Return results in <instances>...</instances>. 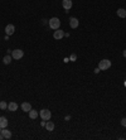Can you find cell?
I'll return each mask as SVG.
<instances>
[{
    "label": "cell",
    "instance_id": "cell-21",
    "mask_svg": "<svg viewBox=\"0 0 126 140\" xmlns=\"http://www.w3.org/2000/svg\"><path fill=\"white\" fill-rule=\"evenodd\" d=\"M100 71H101V70H100V68H96V70H95V73L97 75V73H98V72H100Z\"/></svg>",
    "mask_w": 126,
    "mask_h": 140
},
{
    "label": "cell",
    "instance_id": "cell-13",
    "mask_svg": "<svg viewBox=\"0 0 126 140\" xmlns=\"http://www.w3.org/2000/svg\"><path fill=\"white\" fill-rule=\"evenodd\" d=\"M28 114H29V117H30V119H33V120H34V119H37V117L39 116V112H38V111H35V110H33V109L29 111Z\"/></svg>",
    "mask_w": 126,
    "mask_h": 140
},
{
    "label": "cell",
    "instance_id": "cell-18",
    "mask_svg": "<svg viewBox=\"0 0 126 140\" xmlns=\"http://www.w3.org/2000/svg\"><path fill=\"white\" fill-rule=\"evenodd\" d=\"M69 59H71V61H73V62H75L76 59H77V56H76V54H72V56H71V58H69Z\"/></svg>",
    "mask_w": 126,
    "mask_h": 140
},
{
    "label": "cell",
    "instance_id": "cell-19",
    "mask_svg": "<svg viewBox=\"0 0 126 140\" xmlns=\"http://www.w3.org/2000/svg\"><path fill=\"white\" fill-rule=\"evenodd\" d=\"M121 125H122V126H126V117H124V119L121 120Z\"/></svg>",
    "mask_w": 126,
    "mask_h": 140
},
{
    "label": "cell",
    "instance_id": "cell-5",
    "mask_svg": "<svg viewBox=\"0 0 126 140\" xmlns=\"http://www.w3.org/2000/svg\"><path fill=\"white\" fill-rule=\"evenodd\" d=\"M62 5H63V8L66 9V12H69L71 8L73 6V3H72V0H63Z\"/></svg>",
    "mask_w": 126,
    "mask_h": 140
},
{
    "label": "cell",
    "instance_id": "cell-10",
    "mask_svg": "<svg viewBox=\"0 0 126 140\" xmlns=\"http://www.w3.org/2000/svg\"><path fill=\"white\" fill-rule=\"evenodd\" d=\"M8 119H6L5 116H1L0 117V129H4L8 126Z\"/></svg>",
    "mask_w": 126,
    "mask_h": 140
},
{
    "label": "cell",
    "instance_id": "cell-8",
    "mask_svg": "<svg viewBox=\"0 0 126 140\" xmlns=\"http://www.w3.org/2000/svg\"><path fill=\"white\" fill-rule=\"evenodd\" d=\"M14 32H15V27H14L13 24H8V25L5 27V33H6V35L14 34Z\"/></svg>",
    "mask_w": 126,
    "mask_h": 140
},
{
    "label": "cell",
    "instance_id": "cell-3",
    "mask_svg": "<svg viewBox=\"0 0 126 140\" xmlns=\"http://www.w3.org/2000/svg\"><path fill=\"white\" fill-rule=\"evenodd\" d=\"M39 116L42 117V120H46V121H48V120H51L52 112L48 110V109H43V110H40Z\"/></svg>",
    "mask_w": 126,
    "mask_h": 140
},
{
    "label": "cell",
    "instance_id": "cell-1",
    "mask_svg": "<svg viewBox=\"0 0 126 140\" xmlns=\"http://www.w3.org/2000/svg\"><path fill=\"white\" fill-rule=\"evenodd\" d=\"M48 25H49L53 30H57V29H59V27H61V20L56 17L51 18V19L48 20Z\"/></svg>",
    "mask_w": 126,
    "mask_h": 140
},
{
    "label": "cell",
    "instance_id": "cell-15",
    "mask_svg": "<svg viewBox=\"0 0 126 140\" xmlns=\"http://www.w3.org/2000/svg\"><path fill=\"white\" fill-rule=\"evenodd\" d=\"M12 61H13V57L10 56V54H6L5 57L3 58V62H4V64H9L10 62H12Z\"/></svg>",
    "mask_w": 126,
    "mask_h": 140
},
{
    "label": "cell",
    "instance_id": "cell-14",
    "mask_svg": "<svg viewBox=\"0 0 126 140\" xmlns=\"http://www.w3.org/2000/svg\"><path fill=\"white\" fill-rule=\"evenodd\" d=\"M46 128L48 131H53V130H54V123H53V121H47Z\"/></svg>",
    "mask_w": 126,
    "mask_h": 140
},
{
    "label": "cell",
    "instance_id": "cell-6",
    "mask_svg": "<svg viewBox=\"0 0 126 140\" xmlns=\"http://www.w3.org/2000/svg\"><path fill=\"white\" fill-rule=\"evenodd\" d=\"M53 37H54V39L59 41V39H62L63 37H64V32H63V30H61V29L54 30V33H53Z\"/></svg>",
    "mask_w": 126,
    "mask_h": 140
},
{
    "label": "cell",
    "instance_id": "cell-20",
    "mask_svg": "<svg viewBox=\"0 0 126 140\" xmlns=\"http://www.w3.org/2000/svg\"><path fill=\"white\" fill-rule=\"evenodd\" d=\"M46 120H42V123H40V125H42V126H46Z\"/></svg>",
    "mask_w": 126,
    "mask_h": 140
},
{
    "label": "cell",
    "instance_id": "cell-22",
    "mask_svg": "<svg viewBox=\"0 0 126 140\" xmlns=\"http://www.w3.org/2000/svg\"><path fill=\"white\" fill-rule=\"evenodd\" d=\"M124 57H125V58H126V49H125V51H124Z\"/></svg>",
    "mask_w": 126,
    "mask_h": 140
},
{
    "label": "cell",
    "instance_id": "cell-16",
    "mask_svg": "<svg viewBox=\"0 0 126 140\" xmlns=\"http://www.w3.org/2000/svg\"><path fill=\"white\" fill-rule=\"evenodd\" d=\"M117 15H119L120 18H126V10L125 9H122V8L117 9Z\"/></svg>",
    "mask_w": 126,
    "mask_h": 140
},
{
    "label": "cell",
    "instance_id": "cell-4",
    "mask_svg": "<svg viewBox=\"0 0 126 140\" xmlns=\"http://www.w3.org/2000/svg\"><path fill=\"white\" fill-rule=\"evenodd\" d=\"M23 56H24V52L22 51V49H14L13 51V53H12V57H13V59H22L23 58Z\"/></svg>",
    "mask_w": 126,
    "mask_h": 140
},
{
    "label": "cell",
    "instance_id": "cell-2",
    "mask_svg": "<svg viewBox=\"0 0 126 140\" xmlns=\"http://www.w3.org/2000/svg\"><path fill=\"white\" fill-rule=\"evenodd\" d=\"M110 67H111V61H110V59H102V61H100V63H98V68L101 71L109 70Z\"/></svg>",
    "mask_w": 126,
    "mask_h": 140
},
{
    "label": "cell",
    "instance_id": "cell-12",
    "mask_svg": "<svg viewBox=\"0 0 126 140\" xmlns=\"http://www.w3.org/2000/svg\"><path fill=\"white\" fill-rule=\"evenodd\" d=\"M22 110L25 111V112H29V111L32 110V105L29 102H23L22 104Z\"/></svg>",
    "mask_w": 126,
    "mask_h": 140
},
{
    "label": "cell",
    "instance_id": "cell-11",
    "mask_svg": "<svg viewBox=\"0 0 126 140\" xmlns=\"http://www.w3.org/2000/svg\"><path fill=\"white\" fill-rule=\"evenodd\" d=\"M18 107H19V106H18L17 102H13V101H12L10 104H8V110H9V111H17Z\"/></svg>",
    "mask_w": 126,
    "mask_h": 140
},
{
    "label": "cell",
    "instance_id": "cell-9",
    "mask_svg": "<svg viewBox=\"0 0 126 140\" xmlns=\"http://www.w3.org/2000/svg\"><path fill=\"white\" fill-rule=\"evenodd\" d=\"M69 27H71L72 29H76V28L78 27V19H77V18H71V19H69Z\"/></svg>",
    "mask_w": 126,
    "mask_h": 140
},
{
    "label": "cell",
    "instance_id": "cell-7",
    "mask_svg": "<svg viewBox=\"0 0 126 140\" xmlns=\"http://www.w3.org/2000/svg\"><path fill=\"white\" fill-rule=\"evenodd\" d=\"M0 133H1V135L4 136V139H10V138H12V131H10V130H8L6 128L1 129V130H0Z\"/></svg>",
    "mask_w": 126,
    "mask_h": 140
},
{
    "label": "cell",
    "instance_id": "cell-17",
    "mask_svg": "<svg viewBox=\"0 0 126 140\" xmlns=\"http://www.w3.org/2000/svg\"><path fill=\"white\" fill-rule=\"evenodd\" d=\"M0 109H1V110H5V109H8V104H6L5 101H1V102H0Z\"/></svg>",
    "mask_w": 126,
    "mask_h": 140
}]
</instances>
